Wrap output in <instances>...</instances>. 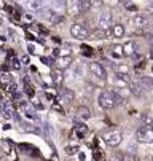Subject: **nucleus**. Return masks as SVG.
Instances as JSON below:
<instances>
[{"label": "nucleus", "mask_w": 153, "mask_h": 161, "mask_svg": "<svg viewBox=\"0 0 153 161\" xmlns=\"http://www.w3.org/2000/svg\"><path fill=\"white\" fill-rule=\"evenodd\" d=\"M121 139H123V136L120 131L117 129H108L105 132H102V141L107 144V145H110V147H117L121 144Z\"/></svg>", "instance_id": "obj_1"}, {"label": "nucleus", "mask_w": 153, "mask_h": 161, "mask_svg": "<svg viewBox=\"0 0 153 161\" xmlns=\"http://www.w3.org/2000/svg\"><path fill=\"white\" fill-rule=\"evenodd\" d=\"M97 102H99V105H101L102 108H105V110H110V108H113V107L117 105L112 91H102V93L99 94V97H97Z\"/></svg>", "instance_id": "obj_2"}, {"label": "nucleus", "mask_w": 153, "mask_h": 161, "mask_svg": "<svg viewBox=\"0 0 153 161\" xmlns=\"http://www.w3.org/2000/svg\"><path fill=\"white\" fill-rule=\"evenodd\" d=\"M70 34L77 40H85V38L90 37V29L86 27L83 22H75V24H72V27H70Z\"/></svg>", "instance_id": "obj_3"}, {"label": "nucleus", "mask_w": 153, "mask_h": 161, "mask_svg": "<svg viewBox=\"0 0 153 161\" xmlns=\"http://www.w3.org/2000/svg\"><path fill=\"white\" fill-rule=\"evenodd\" d=\"M113 26V14L110 11H102L97 18V29L99 31H108Z\"/></svg>", "instance_id": "obj_4"}, {"label": "nucleus", "mask_w": 153, "mask_h": 161, "mask_svg": "<svg viewBox=\"0 0 153 161\" xmlns=\"http://www.w3.org/2000/svg\"><path fill=\"white\" fill-rule=\"evenodd\" d=\"M136 139L140 144H151L153 142V129L150 126H142L136 132Z\"/></svg>", "instance_id": "obj_5"}, {"label": "nucleus", "mask_w": 153, "mask_h": 161, "mask_svg": "<svg viewBox=\"0 0 153 161\" xmlns=\"http://www.w3.org/2000/svg\"><path fill=\"white\" fill-rule=\"evenodd\" d=\"M90 72L96 78H101V80H104L107 77V72H105V69L101 62H90Z\"/></svg>", "instance_id": "obj_6"}, {"label": "nucleus", "mask_w": 153, "mask_h": 161, "mask_svg": "<svg viewBox=\"0 0 153 161\" xmlns=\"http://www.w3.org/2000/svg\"><path fill=\"white\" fill-rule=\"evenodd\" d=\"M121 48H123V56H133L137 53V43L134 40H128L124 45H121Z\"/></svg>", "instance_id": "obj_7"}, {"label": "nucleus", "mask_w": 153, "mask_h": 161, "mask_svg": "<svg viewBox=\"0 0 153 161\" xmlns=\"http://www.w3.org/2000/svg\"><path fill=\"white\" fill-rule=\"evenodd\" d=\"M74 99H75V93H74L72 89L64 88V89L59 91V101H61L62 104H70Z\"/></svg>", "instance_id": "obj_8"}, {"label": "nucleus", "mask_w": 153, "mask_h": 161, "mask_svg": "<svg viewBox=\"0 0 153 161\" xmlns=\"http://www.w3.org/2000/svg\"><path fill=\"white\" fill-rule=\"evenodd\" d=\"M90 118H91V110L88 107H85V105L77 107V110H75V120L86 121V120H90Z\"/></svg>", "instance_id": "obj_9"}, {"label": "nucleus", "mask_w": 153, "mask_h": 161, "mask_svg": "<svg viewBox=\"0 0 153 161\" xmlns=\"http://www.w3.org/2000/svg\"><path fill=\"white\" fill-rule=\"evenodd\" d=\"M65 11H67L69 14L81 13V8H80V0H65Z\"/></svg>", "instance_id": "obj_10"}, {"label": "nucleus", "mask_w": 153, "mask_h": 161, "mask_svg": "<svg viewBox=\"0 0 153 161\" xmlns=\"http://www.w3.org/2000/svg\"><path fill=\"white\" fill-rule=\"evenodd\" d=\"M41 18H43V19H46V21H50V22H56V21L61 19V18L57 16V11H56L54 8L41 10Z\"/></svg>", "instance_id": "obj_11"}, {"label": "nucleus", "mask_w": 153, "mask_h": 161, "mask_svg": "<svg viewBox=\"0 0 153 161\" xmlns=\"http://www.w3.org/2000/svg\"><path fill=\"white\" fill-rule=\"evenodd\" d=\"M51 80L54 83V86H61L64 81V70L61 69H53L51 70Z\"/></svg>", "instance_id": "obj_12"}, {"label": "nucleus", "mask_w": 153, "mask_h": 161, "mask_svg": "<svg viewBox=\"0 0 153 161\" xmlns=\"http://www.w3.org/2000/svg\"><path fill=\"white\" fill-rule=\"evenodd\" d=\"M72 65V56H59L57 58V67L61 70H65Z\"/></svg>", "instance_id": "obj_13"}, {"label": "nucleus", "mask_w": 153, "mask_h": 161, "mask_svg": "<svg viewBox=\"0 0 153 161\" xmlns=\"http://www.w3.org/2000/svg\"><path fill=\"white\" fill-rule=\"evenodd\" d=\"M43 5H45V2L43 0H27L26 2V7L32 11H38V10H43Z\"/></svg>", "instance_id": "obj_14"}, {"label": "nucleus", "mask_w": 153, "mask_h": 161, "mask_svg": "<svg viewBox=\"0 0 153 161\" xmlns=\"http://www.w3.org/2000/svg\"><path fill=\"white\" fill-rule=\"evenodd\" d=\"M147 22H148L147 18H145L144 14H140V13H137V14L133 16V24H134L136 27H140V29H142V27L147 26Z\"/></svg>", "instance_id": "obj_15"}, {"label": "nucleus", "mask_w": 153, "mask_h": 161, "mask_svg": "<svg viewBox=\"0 0 153 161\" xmlns=\"http://www.w3.org/2000/svg\"><path fill=\"white\" fill-rule=\"evenodd\" d=\"M74 131H75V134L80 137V139H83V137L88 134V126H86L85 123H77L75 128H74Z\"/></svg>", "instance_id": "obj_16"}, {"label": "nucleus", "mask_w": 153, "mask_h": 161, "mask_svg": "<svg viewBox=\"0 0 153 161\" xmlns=\"http://www.w3.org/2000/svg\"><path fill=\"white\" fill-rule=\"evenodd\" d=\"M110 54H112V58H115V59H121V58H124V56H123V48H121V45H118V43L112 45Z\"/></svg>", "instance_id": "obj_17"}, {"label": "nucleus", "mask_w": 153, "mask_h": 161, "mask_svg": "<svg viewBox=\"0 0 153 161\" xmlns=\"http://www.w3.org/2000/svg\"><path fill=\"white\" fill-rule=\"evenodd\" d=\"M129 93H133L136 97H140L144 96V89L139 83H129Z\"/></svg>", "instance_id": "obj_18"}, {"label": "nucleus", "mask_w": 153, "mask_h": 161, "mask_svg": "<svg viewBox=\"0 0 153 161\" xmlns=\"http://www.w3.org/2000/svg\"><path fill=\"white\" fill-rule=\"evenodd\" d=\"M110 34H112V37L121 38V37L124 35V27H123L121 24H113V26L110 27Z\"/></svg>", "instance_id": "obj_19"}, {"label": "nucleus", "mask_w": 153, "mask_h": 161, "mask_svg": "<svg viewBox=\"0 0 153 161\" xmlns=\"http://www.w3.org/2000/svg\"><path fill=\"white\" fill-rule=\"evenodd\" d=\"M139 85L142 86V89L150 91V89L153 88V80H151L150 77H140V78H139Z\"/></svg>", "instance_id": "obj_20"}, {"label": "nucleus", "mask_w": 153, "mask_h": 161, "mask_svg": "<svg viewBox=\"0 0 153 161\" xmlns=\"http://www.w3.org/2000/svg\"><path fill=\"white\" fill-rule=\"evenodd\" d=\"M78 150H80V147H78L77 144H67V145H65V148H64V152L67 153L69 156L77 155V153H78Z\"/></svg>", "instance_id": "obj_21"}, {"label": "nucleus", "mask_w": 153, "mask_h": 161, "mask_svg": "<svg viewBox=\"0 0 153 161\" xmlns=\"http://www.w3.org/2000/svg\"><path fill=\"white\" fill-rule=\"evenodd\" d=\"M113 70H115V74L129 75V69H128V65H123V64H115V65H113Z\"/></svg>", "instance_id": "obj_22"}, {"label": "nucleus", "mask_w": 153, "mask_h": 161, "mask_svg": "<svg viewBox=\"0 0 153 161\" xmlns=\"http://www.w3.org/2000/svg\"><path fill=\"white\" fill-rule=\"evenodd\" d=\"M23 131H24V132H34V134H38V132H40V129L35 128L32 123H24V125H23Z\"/></svg>", "instance_id": "obj_23"}, {"label": "nucleus", "mask_w": 153, "mask_h": 161, "mask_svg": "<svg viewBox=\"0 0 153 161\" xmlns=\"http://www.w3.org/2000/svg\"><path fill=\"white\" fill-rule=\"evenodd\" d=\"M8 61H10L11 69H14V70H19V69H21V61H19V59H16L14 56H13V58H10Z\"/></svg>", "instance_id": "obj_24"}, {"label": "nucleus", "mask_w": 153, "mask_h": 161, "mask_svg": "<svg viewBox=\"0 0 153 161\" xmlns=\"http://www.w3.org/2000/svg\"><path fill=\"white\" fill-rule=\"evenodd\" d=\"M142 121L145 123L144 126H150V128H151V123H153V120H151V115H150L148 112L142 115Z\"/></svg>", "instance_id": "obj_25"}, {"label": "nucleus", "mask_w": 153, "mask_h": 161, "mask_svg": "<svg viewBox=\"0 0 153 161\" xmlns=\"http://www.w3.org/2000/svg\"><path fill=\"white\" fill-rule=\"evenodd\" d=\"M83 70H85L83 65H80V64H78L77 67H74V77H83V74H85Z\"/></svg>", "instance_id": "obj_26"}, {"label": "nucleus", "mask_w": 153, "mask_h": 161, "mask_svg": "<svg viewBox=\"0 0 153 161\" xmlns=\"http://www.w3.org/2000/svg\"><path fill=\"white\" fill-rule=\"evenodd\" d=\"M90 3H91V8H99V7H102L104 0H90Z\"/></svg>", "instance_id": "obj_27"}, {"label": "nucleus", "mask_w": 153, "mask_h": 161, "mask_svg": "<svg viewBox=\"0 0 153 161\" xmlns=\"http://www.w3.org/2000/svg\"><path fill=\"white\" fill-rule=\"evenodd\" d=\"M121 161H137V158L133 155V153H126L124 156H123V159Z\"/></svg>", "instance_id": "obj_28"}, {"label": "nucleus", "mask_w": 153, "mask_h": 161, "mask_svg": "<svg viewBox=\"0 0 153 161\" xmlns=\"http://www.w3.org/2000/svg\"><path fill=\"white\" fill-rule=\"evenodd\" d=\"M7 89H8V91H10V93L13 94V93H16V91H18V85H16L14 81H11V83L8 85V88H7Z\"/></svg>", "instance_id": "obj_29"}, {"label": "nucleus", "mask_w": 153, "mask_h": 161, "mask_svg": "<svg viewBox=\"0 0 153 161\" xmlns=\"http://www.w3.org/2000/svg\"><path fill=\"white\" fill-rule=\"evenodd\" d=\"M51 108H53V110H56V112H59V113H64V108H62V107H61V105H59L57 102H54Z\"/></svg>", "instance_id": "obj_30"}, {"label": "nucleus", "mask_w": 153, "mask_h": 161, "mask_svg": "<svg viewBox=\"0 0 153 161\" xmlns=\"http://www.w3.org/2000/svg\"><path fill=\"white\" fill-rule=\"evenodd\" d=\"M19 61H21V65H23V64H24V65H29V62H30L29 56H23V58H21Z\"/></svg>", "instance_id": "obj_31"}, {"label": "nucleus", "mask_w": 153, "mask_h": 161, "mask_svg": "<svg viewBox=\"0 0 153 161\" xmlns=\"http://www.w3.org/2000/svg\"><path fill=\"white\" fill-rule=\"evenodd\" d=\"M81 48L85 50V54H90V56L93 54V48H91V47H86V45H83Z\"/></svg>", "instance_id": "obj_32"}, {"label": "nucleus", "mask_w": 153, "mask_h": 161, "mask_svg": "<svg viewBox=\"0 0 153 161\" xmlns=\"http://www.w3.org/2000/svg\"><path fill=\"white\" fill-rule=\"evenodd\" d=\"M124 3H126V8L133 10V11H137V7H136V5H133V3H128V2H124Z\"/></svg>", "instance_id": "obj_33"}, {"label": "nucleus", "mask_w": 153, "mask_h": 161, "mask_svg": "<svg viewBox=\"0 0 153 161\" xmlns=\"http://www.w3.org/2000/svg\"><path fill=\"white\" fill-rule=\"evenodd\" d=\"M5 42H7V38H5V37H2V35H0V48H3V45H5Z\"/></svg>", "instance_id": "obj_34"}, {"label": "nucleus", "mask_w": 153, "mask_h": 161, "mask_svg": "<svg viewBox=\"0 0 153 161\" xmlns=\"http://www.w3.org/2000/svg\"><path fill=\"white\" fill-rule=\"evenodd\" d=\"M27 50H29V53H30V54H34V53H35V47H34V45H29Z\"/></svg>", "instance_id": "obj_35"}, {"label": "nucleus", "mask_w": 153, "mask_h": 161, "mask_svg": "<svg viewBox=\"0 0 153 161\" xmlns=\"http://www.w3.org/2000/svg\"><path fill=\"white\" fill-rule=\"evenodd\" d=\"M41 61H43V62H45V64H46V65H50V64H51V62H50V59H48V58H41Z\"/></svg>", "instance_id": "obj_36"}, {"label": "nucleus", "mask_w": 153, "mask_h": 161, "mask_svg": "<svg viewBox=\"0 0 153 161\" xmlns=\"http://www.w3.org/2000/svg\"><path fill=\"white\" fill-rule=\"evenodd\" d=\"M108 161H121V158H118V156H112Z\"/></svg>", "instance_id": "obj_37"}, {"label": "nucleus", "mask_w": 153, "mask_h": 161, "mask_svg": "<svg viewBox=\"0 0 153 161\" xmlns=\"http://www.w3.org/2000/svg\"><path fill=\"white\" fill-rule=\"evenodd\" d=\"M94 158L96 159H101V153H94Z\"/></svg>", "instance_id": "obj_38"}, {"label": "nucleus", "mask_w": 153, "mask_h": 161, "mask_svg": "<svg viewBox=\"0 0 153 161\" xmlns=\"http://www.w3.org/2000/svg\"><path fill=\"white\" fill-rule=\"evenodd\" d=\"M117 2H118V3H123V2H126V0H117Z\"/></svg>", "instance_id": "obj_39"}, {"label": "nucleus", "mask_w": 153, "mask_h": 161, "mask_svg": "<svg viewBox=\"0 0 153 161\" xmlns=\"http://www.w3.org/2000/svg\"><path fill=\"white\" fill-rule=\"evenodd\" d=\"M2 22H3V19H2V16H0V24H2Z\"/></svg>", "instance_id": "obj_40"}, {"label": "nucleus", "mask_w": 153, "mask_h": 161, "mask_svg": "<svg viewBox=\"0 0 153 161\" xmlns=\"http://www.w3.org/2000/svg\"><path fill=\"white\" fill-rule=\"evenodd\" d=\"M5 2H8V0H5Z\"/></svg>", "instance_id": "obj_41"}]
</instances>
